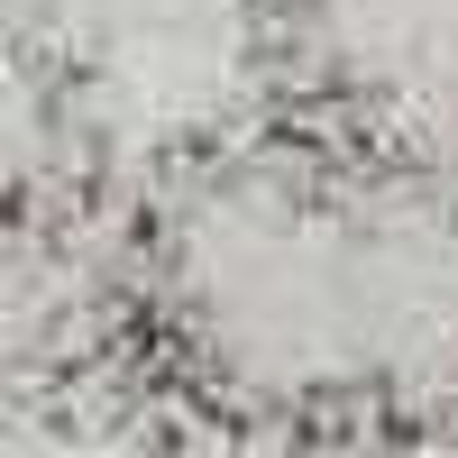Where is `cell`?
<instances>
[{"instance_id":"7a4b0ae2","label":"cell","mask_w":458,"mask_h":458,"mask_svg":"<svg viewBox=\"0 0 458 458\" xmlns=\"http://www.w3.org/2000/svg\"><path fill=\"white\" fill-rule=\"evenodd\" d=\"M302 28L321 64H339L367 92H458V0H302Z\"/></svg>"},{"instance_id":"6da1fadb","label":"cell","mask_w":458,"mask_h":458,"mask_svg":"<svg viewBox=\"0 0 458 458\" xmlns=\"http://www.w3.org/2000/svg\"><path fill=\"white\" fill-rule=\"evenodd\" d=\"M174 293L229 376L312 403L458 358V248L376 193L293 174H239L174 220Z\"/></svg>"}]
</instances>
